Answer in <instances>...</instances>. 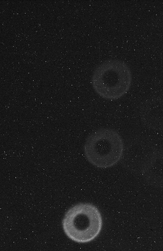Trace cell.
<instances>
[{"label": "cell", "instance_id": "4", "mask_svg": "<svg viewBox=\"0 0 163 251\" xmlns=\"http://www.w3.org/2000/svg\"><path fill=\"white\" fill-rule=\"evenodd\" d=\"M140 117L148 128L155 130H163V100L150 101L142 108Z\"/></svg>", "mask_w": 163, "mask_h": 251}, {"label": "cell", "instance_id": "1", "mask_svg": "<svg viewBox=\"0 0 163 251\" xmlns=\"http://www.w3.org/2000/svg\"><path fill=\"white\" fill-rule=\"evenodd\" d=\"M132 81L128 65L120 60H108L94 70L92 83L93 89L101 97L117 100L129 91Z\"/></svg>", "mask_w": 163, "mask_h": 251}, {"label": "cell", "instance_id": "5", "mask_svg": "<svg viewBox=\"0 0 163 251\" xmlns=\"http://www.w3.org/2000/svg\"><path fill=\"white\" fill-rule=\"evenodd\" d=\"M142 172L149 182L163 185V151L155 152Z\"/></svg>", "mask_w": 163, "mask_h": 251}, {"label": "cell", "instance_id": "3", "mask_svg": "<svg viewBox=\"0 0 163 251\" xmlns=\"http://www.w3.org/2000/svg\"><path fill=\"white\" fill-rule=\"evenodd\" d=\"M87 160L100 169H107L116 165L123 157V140L115 130L103 129L92 134L84 147Z\"/></svg>", "mask_w": 163, "mask_h": 251}, {"label": "cell", "instance_id": "2", "mask_svg": "<svg viewBox=\"0 0 163 251\" xmlns=\"http://www.w3.org/2000/svg\"><path fill=\"white\" fill-rule=\"evenodd\" d=\"M103 226V219L98 209L91 203H80L71 207L66 213L63 226L66 235L78 243L94 240Z\"/></svg>", "mask_w": 163, "mask_h": 251}]
</instances>
